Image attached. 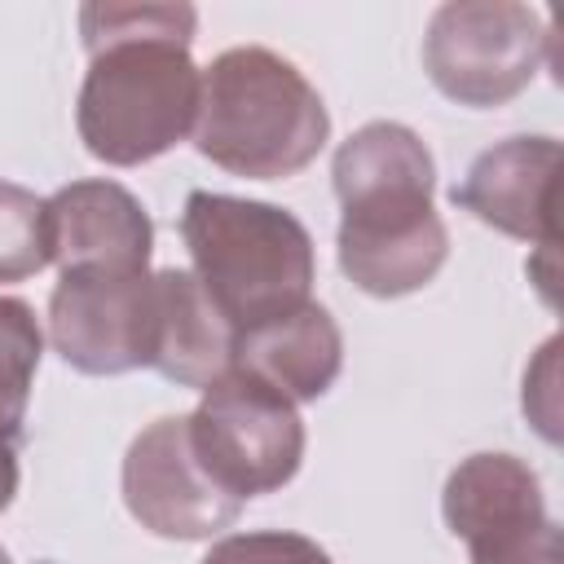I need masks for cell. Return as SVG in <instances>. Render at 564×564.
I'll return each instance as SVG.
<instances>
[{
  "instance_id": "17",
  "label": "cell",
  "mask_w": 564,
  "mask_h": 564,
  "mask_svg": "<svg viewBox=\"0 0 564 564\" xmlns=\"http://www.w3.org/2000/svg\"><path fill=\"white\" fill-rule=\"evenodd\" d=\"M555 352H560V339L551 335L538 352V361L524 370V414L533 419V427L555 445L560 441V397H555Z\"/></svg>"
},
{
  "instance_id": "14",
  "label": "cell",
  "mask_w": 564,
  "mask_h": 564,
  "mask_svg": "<svg viewBox=\"0 0 564 564\" xmlns=\"http://www.w3.org/2000/svg\"><path fill=\"white\" fill-rule=\"evenodd\" d=\"M44 352V330L26 300L0 295V511L18 494V449L26 432V405Z\"/></svg>"
},
{
  "instance_id": "5",
  "label": "cell",
  "mask_w": 564,
  "mask_h": 564,
  "mask_svg": "<svg viewBox=\"0 0 564 564\" xmlns=\"http://www.w3.org/2000/svg\"><path fill=\"white\" fill-rule=\"evenodd\" d=\"M551 22L516 0H449L427 18L423 70L449 101L494 110L520 97L546 62Z\"/></svg>"
},
{
  "instance_id": "2",
  "label": "cell",
  "mask_w": 564,
  "mask_h": 564,
  "mask_svg": "<svg viewBox=\"0 0 564 564\" xmlns=\"http://www.w3.org/2000/svg\"><path fill=\"white\" fill-rule=\"evenodd\" d=\"M339 198V269L375 295L397 300L423 291L449 260V229L432 207L436 163L405 123L375 119L339 141L330 163Z\"/></svg>"
},
{
  "instance_id": "7",
  "label": "cell",
  "mask_w": 564,
  "mask_h": 564,
  "mask_svg": "<svg viewBox=\"0 0 564 564\" xmlns=\"http://www.w3.org/2000/svg\"><path fill=\"white\" fill-rule=\"evenodd\" d=\"M441 516L471 564H564L542 480L516 454H467L445 476Z\"/></svg>"
},
{
  "instance_id": "11",
  "label": "cell",
  "mask_w": 564,
  "mask_h": 564,
  "mask_svg": "<svg viewBox=\"0 0 564 564\" xmlns=\"http://www.w3.org/2000/svg\"><path fill=\"white\" fill-rule=\"evenodd\" d=\"M555 137H507L471 159L467 176L449 189V203L507 238L555 247Z\"/></svg>"
},
{
  "instance_id": "18",
  "label": "cell",
  "mask_w": 564,
  "mask_h": 564,
  "mask_svg": "<svg viewBox=\"0 0 564 564\" xmlns=\"http://www.w3.org/2000/svg\"><path fill=\"white\" fill-rule=\"evenodd\" d=\"M0 564H13V555H9V551H4V546H0Z\"/></svg>"
},
{
  "instance_id": "12",
  "label": "cell",
  "mask_w": 564,
  "mask_h": 564,
  "mask_svg": "<svg viewBox=\"0 0 564 564\" xmlns=\"http://www.w3.org/2000/svg\"><path fill=\"white\" fill-rule=\"evenodd\" d=\"M234 366L278 388L286 401H317L344 366V335L322 304H300L234 335Z\"/></svg>"
},
{
  "instance_id": "4",
  "label": "cell",
  "mask_w": 564,
  "mask_h": 564,
  "mask_svg": "<svg viewBox=\"0 0 564 564\" xmlns=\"http://www.w3.org/2000/svg\"><path fill=\"white\" fill-rule=\"evenodd\" d=\"M181 238L194 260L189 273L234 335L308 304L313 238L286 207L194 189L181 207Z\"/></svg>"
},
{
  "instance_id": "1",
  "label": "cell",
  "mask_w": 564,
  "mask_h": 564,
  "mask_svg": "<svg viewBox=\"0 0 564 564\" xmlns=\"http://www.w3.org/2000/svg\"><path fill=\"white\" fill-rule=\"evenodd\" d=\"M198 13L189 4H84L88 70L75 128L93 159L137 167L194 132L203 70L189 57Z\"/></svg>"
},
{
  "instance_id": "10",
  "label": "cell",
  "mask_w": 564,
  "mask_h": 564,
  "mask_svg": "<svg viewBox=\"0 0 564 564\" xmlns=\"http://www.w3.org/2000/svg\"><path fill=\"white\" fill-rule=\"evenodd\" d=\"M48 264L62 273H145L154 251L150 212L119 181H70L44 198Z\"/></svg>"
},
{
  "instance_id": "9",
  "label": "cell",
  "mask_w": 564,
  "mask_h": 564,
  "mask_svg": "<svg viewBox=\"0 0 564 564\" xmlns=\"http://www.w3.org/2000/svg\"><path fill=\"white\" fill-rule=\"evenodd\" d=\"M48 339L79 375L150 370L154 273H62L48 295Z\"/></svg>"
},
{
  "instance_id": "6",
  "label": "cell",
  "mask_w": 564,
  "mask_h": 564,
  "mask_svg": "<svg viewBox=\"0 0 564 564\" xmlns=\"http://www.w3.org/2000/svg\"><path fill=\"white\" fill-rule=\"evenodd\" d=\"M189 441L212 480L238 502L291 485L304 463L295 401L238 366L203 388V401L189 414Z\"/></svg>"
},
{
  "instance_id": "8",
  "label": "cell",
  "mask_w": 564,
  "mask_h": 564,
  "mask_svg": "<svg viewBox=\"0 0 564 564\" xmlns=\"http://www.w3.org/2000/svg\"><path fill=\"white\" fill-rule=\"evenodd\" d=\"M119 480L132 520L167 542L216 538L242 511V502L225 494L198 463L189 441V414H167L141 427L123 454Z\"/></svg>"
},
{
  "instance_id": "13",
  "label": "cell",
  "mask_w": 564,
  "mask_h": 564,
  "mask_svg": "<svg viewBox=\"0 0 564 564\" xmlns=\"http://www.w3.org/2000/svg\"><path fill=\"white\" fill-rule=\"evenodd\" d=\"M234 366V326L207 300L189 269L154 273V344L150 370L176 388H212Z\"/></svg>"
},
{
  "instance_id": "16",
  "label": "cell",
  "mask_w": 564,
  "mask_h": 564,
  "mask_svg": "<svg viewBox=\"0 0 564 564\" xmlns=\"http://www.w3.org/2000/svg\"><path fill=\"white\" fill-rule=\"evenodd\" d=\"M198 564H330V555L304 533L256 529V533H229L212 542V551Z\"/></svg>"
},
{
  "instance_id": "3",
  "label": "cell",
  "mask_w": 564,
  "mask_h": 564,
  "mask_svg": "<svg viewBox=\"0 0 564 564\" xmlns=\"http://www.w3.org/2000/svg\"><path fill=\"white\" fill-rule=\"evenodd\" d=\"M194 150L247 181H286L330 141L322 93L273 48L242 44L212 57L194 119Z\"/></svg>"
},
{
  "instance_id": "15",
  "label": "cell",
  "mask_w": 564,
  "mask_h": 564,
  "mask_svg": "<svg viewBox=\"0 0 564 564\" xmlns=\"http://www.w3.org/2000/svg\"><path fill=\"white\" fill-rule=\"evenodd\" d=\"M48 264L44 198L26 185L0 181V282H22Z\"/></svg>"
}]
</instances>
